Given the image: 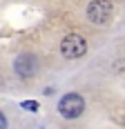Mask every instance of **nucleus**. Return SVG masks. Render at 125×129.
Segmentation results:
<instances>
[{
  "label": "nucleus",
  "instance_id": "obj_2",
  "mask_svg": "<svg viewBox=\"0 0 125 129\" xmlns=\"http://www.w3.org/2000/svg\"><path fill=\"white\" fill-rule=\"evenodd\" d=\"M87 51V42L83 36H78V34H69V36H65L60 42V53L65 58H69V60H74V58H80V56H85Z\"/></svg>",
  "mask_w": 125,
  "mask_h": 129
},
{
  "label": "nucleus",
  "instance_id": "obj_6",
  "mask_svg": "<svg viewBox=\"0 0 125 129\" xmlns=\"http://www.w3.org/2000/svg\"><path fill=\"white\" fill-rule=\"evenodd\" d=\"M5 127H7V118L0 114V129H5Z\"/></svg>",
  "mask_w": 125,
  "mask_h": 129
},
{
  "label": "nucleus",
  "instance_id": "obj_1",
  "mask_svg": "<svg viewBox=\"0 0 125 129\" xmlns=\"http://www.w3.org/2000/svg\"><path fill=\"white\" fill-rule=\"evenodd\" d=\"M58 111H60V116L67 118V120L78 118L85 111V100H83V96H78V93H67V96H62L60 103H58Z\"/></svg>",
  "mask_w": 125,
  "mask_h": 129
},
{
  "label": "nucleus",
  "instance_id": "obj_5",
  "mask_svg": "<svg viewBox=\"0 0 125 129\" xmlns=\"http://www.w3.org/2000/svg\"><path fill=\"white\" fill-rule=\"evenodd\" d=\"M20 107H23V109H29V111H38V103L36 100H23Z\"/></svg>",
  "mask_w": 125,
  "mask_h": 129
},
{
  "label": "nucleus",
  "instance_id": "obj_4",
  "mask_svg": "<svg viewBox=\"0 0 125 129\" xmlns=\"http://www.w3.org/2000/svg\"><path fill=\"white\" fill-rule=\"evenodd\" d=\"M36 58L34 56H29V53H25V56H18L16 58V62H13V69L18 71V76H23V78H29V76H34L36 74Z\"/></svg>",
  "mask_w": 125,
  "mask_h": 129
},
{
  "label": "nucleus",
  "instance_id": "obj_3",
  "mask_svg": "<svg viewBox=\"0 0 125 129\" xmlns=\"http://www.w3.org/2000/svg\"><path fill=\"white\" fill-rule=\"evenodd\" d=\"M112 13H114V7L110 0H94L87 7V18L94 25H107L112 20Z\"/></svg>",
  "mask_w": 125,
  "mask_h": 129
}]
</instances>
